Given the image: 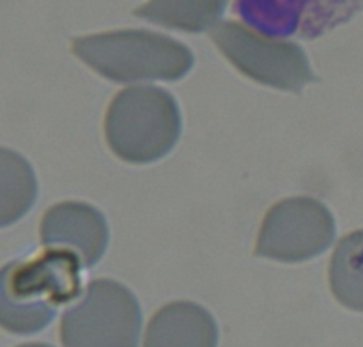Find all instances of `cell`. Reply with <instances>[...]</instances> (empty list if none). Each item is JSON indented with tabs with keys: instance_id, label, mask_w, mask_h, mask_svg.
Segmentation results:
<instances>
[{
	"instance_id": "obj_13",
	"label": "cell",
	"mask_w": 363,
	"mask_h": 347,
	"mask_svg": "<svg viewBox=\"0 0 363 347\" xmlns=\"http://www.w3.org/2000/svg\"><path fill=\"white\" fill-rule=\"evenodd\" d=\"M18 347H53L50 343H41V342H32V343H23V346H18Z\"/></svg>"
},
{
	"instance_id": "obj_3",
	"label": "cell",
	"mask_w": 363,
	"mask_h": 347,
	"mask_svg": "<svg viewBox=\"0 0 363 347\" xmlns=\"http://www.w3.org/2000/svg\"><path fill=\"white\" fill-rule=\"evenodd\" d=\"M181 112L172 94L160 87L121 91L106 112L110 149L128 163H152L169 154L181 135Z\"/></svg>"
},
{
	"instance_id": "obj_5",
	"label": "cell",
	"mask_w": 363,
	"mask_h": 347,
	"mask_svg": "<svg viewBox=\"0 0 363 347\" xmlns=\"http://www.w3.org/2000/svg\"><path fill=\"white\" fill-rule=\"evenodd\" d=\"M211 38L241 73L259 84L298 92L314 80L307 55L294 42L266 38L234 21L216 25Z\"/></svg>"
},
{
	"instance_id": "obj_6",
	"label": "cell",
	"mask_w": 363,
	"mask_h": 347,
	"mask_svg": "<svg viewBox=\"0 0 363 347\" xmlns=\"http://www.w3.org/2000/svg\"><path fill=\"white\" fill-rule=\"evenodd\" d=\"M335 239V220L319 200L286 198L264 216L255 254L280 262H303L318 257Z\"/></svg>"
},
{
	"instance_id": "obj_4",
	"label": "cell",
	"mask_w": 363,
	"mask_h": 347,
	"mask_svg": "<svg viewBox=\"0 0 363 347\" xmlns=\"http://www.w3.org/2000/svg\"><path fill=\"white\" fill-rule=\"evenodd\" d=\"M142 308L116 280H94L60 321L64 347H140Z\"/></svg>"
},
{
	"instance_id": "obj_9",
	"label": "cell",
	"mask_w": 363,
	"mask_h": 347,
	"mask_svg": "<svg viewBox=\"0 0 363 347\" xmlns=\"http://www.w3.org/2000/svg\"><path fill=\"white\" fill-rule=\"evenodd\" d=\"M144 347H218V324L194 301H174L149 321Z\"/></svg>"
},
{
	"instance_id": "obj_2",
	"label": "cell",
	"mask_w": 363,
	"mask_h": 347,
	"mask_svg": "<svg viewBox=\"0 0 363 347\" xmlns=\"http://www.w3.org/2000/svg\"><path fill=\"white\" fill-rule=\"evenodd\" d=\"M73 50L96 73L113 81L179 80L194 55L179 41L147 30H117L78 38Z\"/></svg>"
},
{
	"instance_id": "obj_12",
	"label": "cell",
	"mask_w": 363,
	"mask_h": 347,
	"mask_svg": "<svg viewBox=\"0 0 363 347\" xmlns=\"http://www.w3.org/2000/svg\"><path fill=\"white\" fill-rule=\"evenodd\" d=\"M227 0H149L137 16L163 27L201 32L218 21Z\"/></svg>"
},
{
	"instance_id": "obj_11",
	"label": "cell",
	"mask_w": 363,
	"mask_h": 347,
	"mask_svg": "<svg viewBox=\"0 0 363 347\" xmlns=\"http://www.w3.org/2000/svg\"><path fill=\"white\" fill-rule=\"evenodd\" d=\"M330 287L340 305L363 312V230L347 234L333 251Z\"/></svg>"
},
{
	"instance_id": "obj_7",
	"label": "cell",
	"mask_w": 363,
	"mask_h": 347,
	"mask_svg": "<svg viewBox=\"0 0 363 347\" xmlns=\"http://www.w3.org/2000/svg\"><path fill=\"white\" fill-rule=\"evenodd\" d=\"M248 28L273 39H315L346 23L363 0H233Z\"/></svg>"
},
{
	"instance_id": "obj_10",
	"label": "cell",
	"mask_w": 363,
	"mask_h": 347,
	"mask_svg": "<svg viewBox=\"0 0 363 347\" xmlns=\"http://www.w3.org/2000/svg\"><path fill=\"white\" fill-rule=\"evenodd\" d=\"M38 198V179L28 159L0 147V229L14 225Z\"/></svg>"
},
{
	"instance_id": "obj_8",
	"label": "cell",
	"mask_w": 363,
	"mask_h": 347,
	"mask_svg": "<svg viewBox=\"0 0 363 347\" xmlns=\"http://www.w3.org/2000/svg\"><path fill=\"white\" fill-rule=\"evenodd\" d=\"M108 225L101 212L84 202H62L45 212L41 241L78 255L84 268L98 264L108 246Z\"/></svg>"
},
{
	"instance_id": "obj_1",
	"label": "cell",
	"mask_w": 363,
	"mask_h": 347,
	"mask_svg": "<svg viewBox=\"0 0 363 347\" xmlns=\"http://www.w3.org/2000/svg\"><path fill=\"white\" fill-rule=\"evenodd\" d=\"M82 268L78 255L62 248L2 266L0 328L13 335L43 331L62 305L82 294Z\"/></svg>"
}]
</instances>
